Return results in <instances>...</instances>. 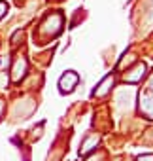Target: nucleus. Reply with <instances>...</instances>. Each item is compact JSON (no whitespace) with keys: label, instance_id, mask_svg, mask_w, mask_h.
<instances>
[{"label":"nucleus","instance_id":"nucleus-2","mask_svg":"<svg viewBox=\"0 0 153 161\" xmlns=\"http://www.w3.org/2000/svg\"><path fill=\"white\" fill-rule=\"evenodd\" d=\"M25 68H27V61L25 59H21V61L15 63V68H13V80H15V82L21 80V76L25 74Z\"/></svg>","mask_w":153,"mask_h":161},{"label":"nucleus","instance_id":"nucleus-1","mask_svg":"<svg viewBox=\"0 0 153 161\" xmlns=\"http://www.w3.org/2000/svg\"><path fill=\"white\" fill-rule=\"evenodd\" d=\"M78 82H80L78 74H76L74 70H68V72L61 78L59 87H61V91H62V93H72V91H74V87L78 86Z\"/></svg>","mask_w":153,"mask_h":161},{"label":"nucleus","instance_id":"nucleus-3","mask_svg":"<svg viewBox=\"0 0 153 161\" xmlns=\"http://www.w3.org/2000/svg\"><path fill=\"white\" fill-rule=\"evenodd\" d=\"M8 10V4H4V2H0V17L4 15V12Z\"/></svg>","mask_w":153,"mask_h":161}]
</instances>
